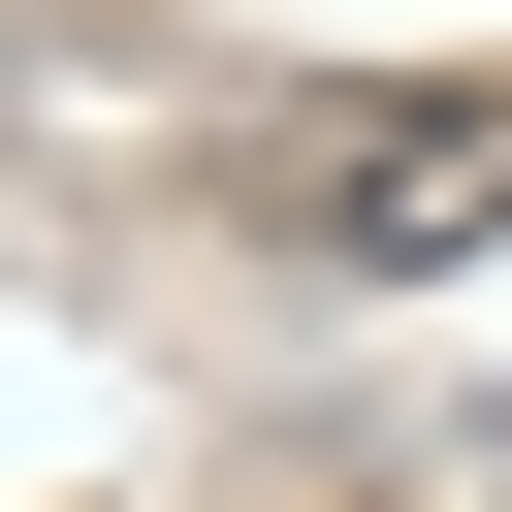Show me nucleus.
<instances>
[{
	"instance_id": "obj_1",
	"label": "nucleus",
	"mask_w": 512,
	"mask_h": 512,
	"mask_svg": "<svg viewBox=\"0 0 512 512\" xmlns=\"http://www.w3.org/2000/svg\"><path fill=\"white\" fill-rule=\"evenodd\" d=\"M480 192H512V128H320V256H480Z\"/></svg>"
}]
</instances>
